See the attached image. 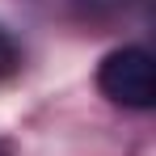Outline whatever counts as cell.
<instances>
[{
  "instance_id": "1",
  "label": "cell",
  "mask_w": 156,
  "mask_h": 156,
  "mask_svg": "<svg viewBox=\"0 0 156 156\" xmlns=\"http://www.w3.org/2000/svg\"><path fill=\"white\" fill-rule=\"evenodd\" d=\"M97 89L105 101L122 110H152L156 105V63L144 47H118L97 68Z\"/></svg>"
},
{
  "instance_id": "2",
  "label": "cell",
  "mask_w": 156,
  "mask_h": 156,
  "mask_svg": "<svg viewBox=\"0 0 156 156\" xmlns=\"http://www.w3.org/2000/svg\"><path fill=\"white\" fill-rule=\"evenodd\" d=\"M17 68H21V47L13 42V34L0 30V80L17 76Z\"/></svg>"
}]
</instances>
